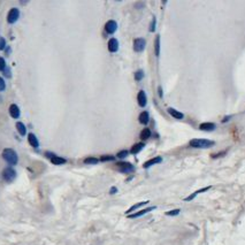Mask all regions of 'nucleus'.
Returning a JSON list of instances; mask_svg holds the SVG:
<instances>
[{
    "instance_id": "nucleus-13",
    "label": "nucleus",
    "mask_w": 245,
    "mask_h": 245,
    "mask_svg": "<svg viewBox=\"0 0 245 245\" xmlns=\"http://www.w3.org/2000/svg\"><path fill=\"white\" fill-rule=\"evenodd\" d=\"M8 111H9V115H10L13 119H19V118H20L21 112H20V108H19V106H17L16 104L10 105Z\"/></svg>"
},
{
    "instance_id": "nucleus-2",
    "label": "nucleus",
    "mask_w": 245,
    "mask_h": 245,
    "mask_svg": "<svg viewBox=\"0 0 245 245\" xmlns=\"http://www.w3.org/2000/svg\"><path fill=\"white\" fill-rule=\"evenodd\" d=\"M2 159L9 165V166H15L19 162V156L13 149H5L2 151Z\"/></svg>"
},
{
    "instance_id": "nucleus-22",
    "label": "nucleus",
    "mask_w": 245,
    "mask_h": 245,
    "mask_svg": "<svg viewBox=\"0 0 245 245\" xmlns=\"http://www.w3.org/2000/svg\"><path fill=\"white\" fill-rule=\"evenodd\" d=\"M150 137H151V130H150L149 128H144L141 131V139L146 141V139H149Z\"/></svg>"
},
{
    "instance_id": "nucleus-15",
    "label": "nucleus",
    "mask_w": 245,
    "mask_h": 245,
    "mask_svg": "<svg viewBox=\"0 0 245 245\" xmlns=\"http://www.w3.org/2000/svg\"><path fill=\"white\" fill-rule=\"evenodd\" d=\"M149 204V200H145V201H141V203H137V204H135V205H133L131 207L129 208L128 211L126 212L127 215H129V214H131V213H134L135 211H137L138 208L143 207V206H145V205H147Z\"/></svg>"
},
{
    "instance_id": "nucleus-28",
    "label": "nucleus",
    "mask_w": 245,
    "mask_h": 245,
    "mask_svg": "<svg viewBox=\"0 0 245 245\" xmlns=\"http://www.w3.org/2000/svg\"><path fill=\"white\" fill-rule=\"evenodd\" d=\"M128 154H129V151H128V150H122V151L118 152L116 158H119V159H124V158L128 156Z\"/></svg>"
},
{
    "instance_id": "nucleus-19",
    "label": "nucleus",
    "mask_w": 245,
    "mask_h": 245,
    "mask_svg": "<svg viewBox=\"0 0 245 245\" xmlns=\"http://www.w3.org/2000/svg\"><path fill=\"white\" fill-rule=\"evenodd\" d=\"M50 161H51L53 165H57V166H60V165H65V163L67 162V160H66L65 158H61V156H55V154H53V156L50 158Z\"/></svg>"
},
{
    "instance_id": "nucleus-38",
    "label": "nucleus",
    "mask_w": 245,
    "mask_h": 245,
    "mask_svg": "<svg viewBox=\"0 0 245 245\" xmlns=\"http://www.w3.org/2000/svg\"><path fill=\"white\" fill-rule=\"evenodd\" d=\"M5 51H6V53H7V54H8V53L10 52V48H9V47H8V46H7V47H6V50H5Z\"/></svg>"
},
{
    "instance_id": "nucleus-7",
    "label": "nucleus",
    "mask_w": 245,
    "mask_h": 245,
    "mask_svg": "<svg viewBox=\"0 0 245 245\" xmlns=\"http://www.w3.org/2000/svg\"><path fill=\"white\" fill-rule=\"evenodd\" d=\"M156 208V206H151V207L143 208V209L138 211V212H134V213L129 214V215H128V217H129V219H136V217H141V216L145 215V214H147V213L152 212V211H154Z\"/></svg>"
},
{
    "instance_id": "nucleus-21",
    "label": "nucleus",
    "mask_w": 245,
    "mask_h": 245,
    "mask_svg": "<svg viewBox=\"0 0 245 245\" xmlns=\"http://www.w3.org/2000/svg\"><path fill=\"white\" fill-rule=\"evenodd\" d=\"M16 130L21 136H25L27 135V128L23 124L22 122H16Z\"/></svg>"
},
{
    "instance_id": "nucleus-1",
    "label": "nucleus",
    "mask_w": 245,
    "mask_h": 245,
    "mask_svg": "<svg viewBox=\"0 0 245 245\" xmlns=\"http://www.w3.org/2000/svg\"><path fill=\"white\" fill-rule=\"evenodd\" d=\"M215 145V141L205 138H193L189 141V146L192 149H209Z\"/></svg>"
},
{
    "instance_id": "nucleus-20",
    "label": "nucleus",
    "mask_w": 245,
    "mask_h": 245,
    "mask_svg": "<svg viewBox=\"0 0 245 245\" xmlns=\"http://www.w3.org/2000/svg\"><path fill=\"white\" fill-rule=\"evenodd\" d=\"M144 147H145V143H136L130 149V153L131 154H138Z\"/></svg>"
},
{
    "instance_id": "nucleus-4",
    "label": "nucleus",
    "mask_w": 245,
    "mask_h": 245,
    "mask_svg": "<svg viewBox=\"0 0 245 245\" xmlns=\"http://www.w3.org/2000/svg\"><path fill=\"white\" fill-rule=\"evenodd\" d=\"M1 175H2L4 181H6L7 183H10V182H13L15 178H16L17 173H16V171H15L12 166H8V167H6V168H4V171H2V173H1Z\"/></svg>"
},
{
    "instance_id": "nucleus-27",
    "label": "nucleus",
    "mask_w": 245,
    "mask_h": 245,
    "mask_svg": "<svg viewBox=\"0 0 245 245\" xmlns=\"http://www.w3.org/2000/svg\"><path fill=\"white\" fill-rule=\"evenodd\" d=\"M143 78H144V71H143L141 69L137 70V71L135 73V80H136V81H141Z\"/></svg>"
},
{
    "instance_id": "nucleus-36",
    "label": "nucleus",
    "mask_w": 245,
    "mask_h": 245,
    "mask_svg": "<svg viewBox=\"0 0 245 245\" xmlns=\"http://www.w3.org/2000/svg\"><path fill=\"white\" fill-rule=\"evenodd\" d=\"M159 96L162 97V89H161V86H159Z\"/></svg>"
},
{
    "instance_id": "nucleus-37",
    "label": "nucleus",
    "mask_w": 245,
    "mask_h": 245,
    "mask_svg": "<svg viewBox=\"0 0 245 245\" xmlns=\"http://www.w3.org/2000/svg\"><path fill=\"white\" fill-rule=\"evenodd\" d=\"M229 119H230V116H227V118H224V119L222 120V122H226V121H228Z\"/></svg>"
},
{
    "instance_id": "nucleus-31",
    "label": "nucleus",
    "mask_w": 245,
    "mask_h": 245,
    "mask_svg": "<svg viewBox=\"0 0 245 245\" xmlns=\"http://www.w3.org/2000/svg\"><path fill=\"white\" fill-rule=\"evenodd\" d=\"M6 68H7V66H6V61H5L4 58L0 57V71H4Z\"/></svg>"
},
{
    "instance_id": "nucleus-25",
    "label": "nucleus",
    "mask_w": 245,
    "mask_h": 245,
    "mask_svg": "<svg viewBox=\"0 0 245 245\" xmlns=\"http://www.w3.org/2000/svg\"><path fill=\"white\" fill-rule=\"evenodd\" d=\"M115 160V156H109V154H106V156H101L99 161L101 162H107V161H114Z\"/></svg>"
},
{
    "instance_id": "nucleus-30",
    "label": "nucleus",
    "mask_w": 245,
    "mask_h": 245,
    "mask_svg": "<svg viewBox=\"0 0 245 245\" xmlns=\"http://www.w3.org/2000/svg\"><path fill=\"white\" fill-rule=\"evenodd\" d=\"M156 19L153 16L152 22H151V25H150V31H151V32H154V31H156Z\"/></svg>"
},
{
    "instance_id": "nucleus-3",
    "label": "nucleus",
    "mask_w": 245,
    "mask_h": 245,
    "mask_svg": "<svg viewBox=\"0 0 245 245\" xmlns=\"http://www.w3.org/2000/svg\"><path fill=\"white\" fill-rule=\"evenodd\" d=\"M115 167L120 173H123V174H130L135 171V166L128 161H119L115 163Z\"/></svg>"
},
{
    "instance_id": "nucleus-16",
    "label": "nucleus",
    "mask_w": 245,
    "mask_h": 245,
    "mask_svg": "<svg viewBox=\"0 0 245 245\" xmlns=\"http://www.w3.org/2000/svg\"><path fill=\"white\" fill-rule=\"evenodd\" d=\"M138 121H139V123L141 124H144V126H146L147 123L150 122V114L149 112L144 111L141 112V114H139V116H138Z\"/></svg>"
},
{
    "instance_id": "nucleus-35",
    "label": "nucleus",
    "mask_w": 245,
    "mask_h": 245,
    "mask_svg": "<svg viewBox=\"0 0 245 245\" xmlns=\"http://www.w3.org/2000/svg\"><path fill=\"white\" fill-rule=\"evenodd\" d=\"M223 154H226V152L223 151L221 153H216V154H212V158H219V156H222Z\"/></svg>"
},
{
    "instance_id": "nucleus-5",
    "label": "nucleus",
    "mask_w": 245,
    "mask_h": 245,
    "mask_svg": "<svg viewBox=\"0 0 245 245\" xmlns=\"http://www.w3.org/2000/svg\"><path fill=\"white\" fill-rule=\"evenodd\" d=\"M20 19V10L19 8H10V10L8 12L7 14V22L9 24H14V23L17 22V20Z\"/></svg>"
},
{
    "instance_id": "nucleus-26",
    "label": "nucleus",
    "mask_w": 245,
    "mask_h": 245,
    "mask_svg": "<svg viewBox=\"0 0 245 245\" xmlns=\"http://www.w3.org/2000/svg\"><path fill=\"white\" fill-rule=\"evenodd\" d=\"M181 213V209L179 208H175V209H171V211H168V212H166L165 214L167 216H176L178 215Z\"/></svg>"
},
{
    "instance_id": "nucleus-29",
    "label": "nucleus",
    "mask_w": 245,
    "mask_h": 245,
    "mask_svg": "<svg viewBox=\"0 0 245 245\" xmlns=\"http://www.w3.org/2000/svg\"><path fill=\"white\" fill-rule=\"evenodd\" d=\"M6 47H7V45H6V39L2 37H0V51L6 50Z\"/></svg>"
},
{
    "instance_id": "nucleus-23",
    "label": "nucleus",
    "mask_w": 245,
    "mask_h": 245,
    "mask_svg": "<svg viewBox=\"0 0 245 245\" xmlns=\"http://www.w3.org/2000/svg\"><path fill=\"white\" fill-rule=\"evenodd\" d=\"M154 53H156V57L160 55V36L158 35L154 40Z\"/></svg>"
},
{
    "instance_id": "nucleus-18",
    "label": "nucleus",
    "mask_w": 245,
    "mask_h": 245,
    "mask_svg": "<svg viewBox=\"0 0 245 245\" xmlns=\"http://www.w3.org/2000/svg\"><path fill=\"white\" fill-rule=\"evenodd\" d=\"M28 141H29L30 146H32L34 149H38L39 147V141H38V138L36 137L35 134L28 135Z\"/></svg>"
},
{
    "instance_id": "nucleus-17",
    "label": "nucleus",
    "mask_w": 245,
    "mask_h": 245,
    "mask_svg": "<svg viewBox=\"0 0 245 245\" xmlns=\"http://www.w3.org/2000/svg\"><path fill=\"white\" fill-rule=\"evenodd\" d=\"M167 112L171 114V116L174 118V119L176 120H182L183 118H184V114L183 113H181V112H178L177 109H175V108H173V107H169V108H167Z\"/></svg>"
},
{
    "instance_id": "nucleus-6",
    "label": "nucleus",
    "mask_w": 245,
    "mask_h": 245,
    "mask_svg": "<svg viewBox=\"0 0 245 245\" xmlns=\"http://www.w3.org/2000/svg\"><path fill=\"white\" fill-rule=\"evenodd\" d=\"M146 47V40L144 38H136L134 40V51L137 53H141Z\"/></svg>"
},
{
    "instance_id": "nucleus-11",
    "label": "nucleus",
    "mask_w": 245,
    "mask_h": 245,
    "mask_svg": "<svg viewBox=\"0 0 245 245\" xmlns=\"http://www.w3.org/2000/svg\"><path fill=\"white\" fill-rule=\"evenodd\" d=\"M107 47H108V51L111 53L118 52V51H119V40H118L116 38H111V39L108 40Z\"/></svg>"
},
{
    "instance_id": "nucleus-33",
    "label": "nucleus",
    "mask_w": 245,
    "mask_h": 245,
    "mask_svg": "<svg viewBox=\"0 0 245 245\" xmlns=\"http://www.w3.org/2000/svg\"><path fill=\"white\" fill-rule=\"evenodd\" d=\"M2 73H4V75H5L6 77H8V78L12 76V73H10V69H9V68H6V69H5Z\"/></svg>"
},
{
    "instance_id": "nucleus-14",
    "label": "nucleus",
    "mask_w": 245,
    "mask_h": 245,
    "mask_svg": "<svg viewBox=\"0 0 245 245\" xmlns=\"http://www.w3.org/2000/svg\"><path fill=\"white\" fill-rule=\"evenodd\" d=\"M215 128V123H213V122H204V123L199 124V129L203 131H214Z\"/></svg>"
},
{
    "instance_id": "nucleus-12",
    "label": "nucleus",
    "mask_w": 245,
    "mask_h": 245,
    "mask_svg": "<svg viewBox=\"0 0 245 245\" xmlns=\"http://www.w3.org/2000/svg\"><path fill=\"white\" fill-rule=\"evenodd\" d=\"M212 186L209 185V186H205V188H201V189H199V190H197V191H194V192H192L190 196H188L186 198H184V201H191V200H193L198 194H200V193H203V192H206V191H208L209 189H211Z\"/></svg>"
},
{
    "instance_id": "nucleus-24",
    "label": "nucleus",
    "mask_w": 245,
    "mask_h": 245,
    "mask_svg": "<svg viewBox=\"0 0 245 245\" xmlns=\"http://www.w3.org/2000/svg\"><path fill=\"white\" fill-rule=\"evenodd\" d=\"M98 162H99V159H97L95 156H89V158L84 159V163L85 165H97Z\"/></svg>"
},
{
    "instance_id": "nucleus-10",
    "label": "nucleus",
    "mask_w": 245,
    "mask_h": 245,
    "mask_svg": "<svg viewBox=\"0 0 245 245\" xmlns=\"http://www.w3.org/2000/svg\"><path fill=\"white\" fill-rule=\"evenodd\" d=\"M137 103L141 107H145L147 105V97H146V93L144 90H141L137 95Z\"/></svg>"
},
{
    "instance_id": "nucleus-34",
    "label": "nucleus",
    "mask_w": 245,
    "mask_h": 245,
    "mask_svg": "<svg viewBox=\"0 0 245 245\" xmlns=\"http://www.w3.org/2000/svg\"><path fill=\"white\" fill-rule=\"evenodd\" d=\"M116 192H118V188L116 186H112L111 189H109V193L111 194H115Z\"/></svg>"
},
{
    "instance_id": "nucleus-8",
    "label": "nucleus",
    "mask_w": 245,
    "mask_h": 245,
    "mask_svg": "<svg viewBox=\"0 0 245 245\" xmlns=\"http://www.w3.org/2000/svg\"><path fill=\"white\" fill-rule=\"evenodd\" d=\"M105 31L108 34V35H113L116 30H118V23L115 22L114 20H109L105 23Z\"/></svg>"
},
{
    "instance_id": "nucleus-32",
    "label": "nucleus",
    "mask_w": 245,
    "mask_h": 245,
    "mask_svg": "<svg viewBox=\"0 0 245 245\" xmlns=\"http://www.w3.org/2000/svg\"><path fill=\"white\" fill-rule=\"evenodd\" d=\"M5 89H6V82L2 77H0V92L5 91Z\"/></svg>"
},
{
    "instance_id": "nucleus-9",
    "label": "nucleus",
    "mask_w": 245,
    "mask_h": 245,
    "mask_svg": "<svg viewBox=\"0 0 245 245\" xmlns=\"http://www.w3.org/2000/svg\"><path fill=\"white\" fill-rule=\"evenodd\" d=\"M160 162H162V158L161 156H154V158H152V159H150V160H147V161H145V162L143 163V168L144 169H149L150 167H152L154 165H158V163Z\"/></svg>"
}]
</instances>
